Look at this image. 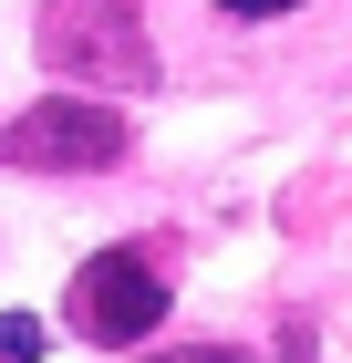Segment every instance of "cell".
<instances>
[{"mask_svg":"<svg viewBox=\"0 0 352 363\" xmlns=\"http://www.w3.org/2000/svg\"><path fill=\"white\" fill-rule=\"evenodd\" d=\"M31 52L52 62L73 94H93V104L156 84V42H145V11H135V0H42Z\"/></svg>","mask_w":352,"mask_h":363,"instance_id":"6da1fadb","label":"cell"},{"mask_svg":"<svg viewBox=\"0 0 352 363\" xmlns=\"http://www.w3.org/2000/svg\"><path fill=\"white\" fill-rule=\"evenodd\" d=\"M125 156H135V135L93 94H42V104H21L0 125V167H31V177H104Z\"/></svg>","mask_w":352,"mask_h":363,"instance_id":"7a4b0ae2","label":"cell"},{"mask_svg":"<svg viewBox=\"0 0 352 363\" xmlns=\"http://www.w3.org/2000/svg\"><path fill=\"white\" fill-rule=\"evenodd\" d=\"M62 301H73V333H83V342L125 353V342H145V333L166 322V280H156L145 250H93V259L73 270Z\"/></svg>","mask_w":352,"mask_h":363,"instance_id":"3957f363","label":"cell"},{"mask_svg":"<svg viewBox=\"0 0 352 363\" xmlns=\"http://www.w3.org/2000/svg\"><path fill=\"white\" fill-rule=\"evenodd\" d=\"M42 322H31V311H0V363H42Z\"/></svg>","mask_w":352,"mask_h":363,"instance_id":"277c9868","label":"cell"},{"mask_svg":"<svg viewBox=\"0 0 352 363\" xmlns=\"http://www.w3.org/2000/svg\"><path fill=\"white\" fill-rule=\"evenodd\" d=\"M145 363H249L239 342H176V353H145Z\"/></svg>","mask_w":352,"mask_h":363,"instance_id":"5b68a950","label":"cell"},{"mask_svg":"<svg viewBox=\"0 0 352 363\" xmlns=\"http://www.w3.org/2000/svg\"><path fill=\"white\" fill-rule=\"evenodd\" d=\"M280 11H300V0H228V21H280Z\"/></svg>","mask_w":352,"mask_h":363,"instance_id":"8992f818","label":"cell"}]
</instances>
